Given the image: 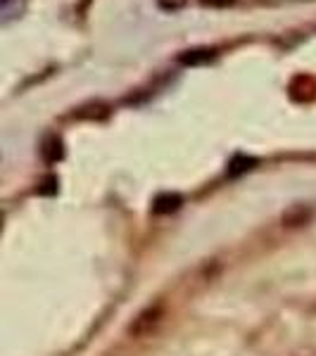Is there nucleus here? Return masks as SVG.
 <instances>
[{
  "label": "nucleus",
  "mask_w": 316,
  "mask_h": 356,
  "mask_svg": "<svg viewBox=\"0 0 316 356\" xmlns=\"http://www.w3.org/2000/svg\"><path fill=\"white\" fill-rule=\"evenodd\" d=\"M181 204H183V197L179 193H166L155 200V211H157V214H171V211H176Z\"/></svg>",
  "instance_id": "nucleus-5"
},
{
  "label": "nucleus",
  "mask_w": 316,
  "mask_h": 356,
  "mask_svg": "<svg viewBox=\"0 0 316 356\" xmlns=\"http://www.w3.org/2000/svg\"><path fill=\"white\" fill-rule=\"evenodd\" d=\"M26 10V0H0V22L19 19Z\"/></svg>",
  "instance_id": "nucleus-4"
},
{
  "label": "nucleus",
  "mask_w": 316,
  "mask_h": 356,
  "mask_svg": "<svg viewBox=\"0 0 316 356\" xmlns=\"http://www.w3.org/2000/svg\"><path fill=\"white\" fill-rule=\"evenodd\" d=\"M162 318H164V304H152V307H148L145 312L138 314V318L131 323V328H129L131 335L148 337L159 323H162Z\"/></svg>",
  "instance_id": "nucleus-1"
},
{
  "label": "nucleus",
  "mask_w": 316,
  "mask_h": 356,
  "mask_svg": "<svg viewBox=\"0 0 316 356\" xmlns=\"http://www.w3.org/2000/svg\"><path fill=\"white\" fill-rule=\"evenodd\" d=\"M188 0H157V5L162 10H166V13H176V10L186 8Z\"/></svg>",
  "instance_id": "nucleus-6"
},
{
  "label": "nucleus",
  "mask_w": 316,
  "mask_h": 356,
  "mask_svg": "<svg viewBox=\"0 0 316 356\" xmlns=\"http://www.w3.org/2000/svg\"><path fill=\"white\" fill-rule=\"evenodd\" d=\"M216 57V53L212 48H193V50H186L179 62L186 67H198V65H207V62H212Z\"/></svg>",
  "instance_id": "nucleus-2"
},
{
  "label": "nucleus",
  "mask_w": 316,
  "mask_h": 356,
  "mask_svg": "<svg viewBox=\"0 0 316 356\" xmlns=\"http://www.w3.org/2000/svg\"><path fill=\"white\" fill-rule=\"evenodd\" d=\"M41 154L48 164H55L57 159L65 157V145H62V140L57 136H48L45 138V143L41 145Z\"/></svg>",
  "instance_id": "nucleus-3"
}]
</instances>
